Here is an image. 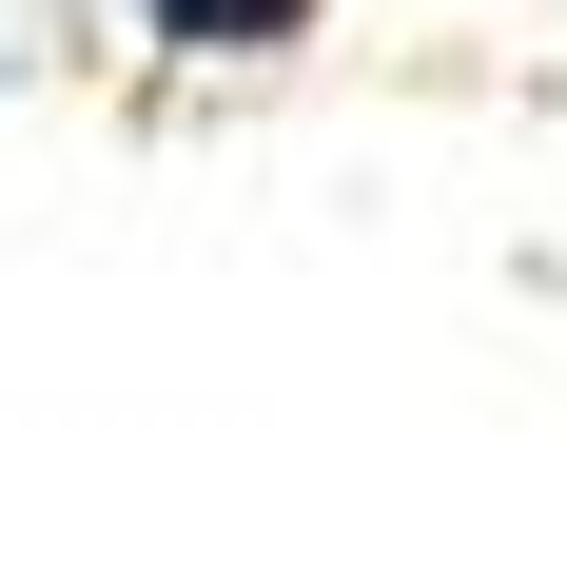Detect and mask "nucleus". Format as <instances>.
I'll use <instances>...</instances> for the list:
<instances>
[{"instance_id": "f257e3e1", "label": "nucleus", "mask_w": 567, "mask_h": 567, "mask_svg": "<svg viewBox=\"0 0 567 567\" xmlns=\"http://www.w3.org/2000/svg\"><path fill=\"white\" fill-rule=\"evenodd\" d=\"M137 20V59H176V79H275V59L333 40V0H117Z\"/></svg>"}]
</instances>
